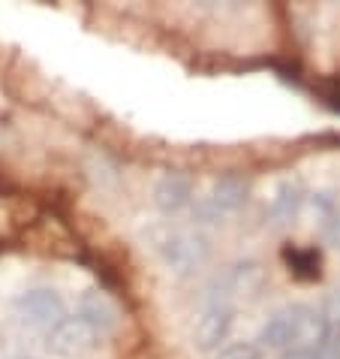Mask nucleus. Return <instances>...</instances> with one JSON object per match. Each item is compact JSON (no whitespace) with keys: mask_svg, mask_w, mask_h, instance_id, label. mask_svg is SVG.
Listing matches in <instances>:
<instances>
[{"mask_svg":"<svg viewBox=\"0 0 340 359\" xmlns=\"http://www.w3.org/2000/svg\"><path fill=\"white\" fill-rule=\"evenodd\" d=\"M325 317H328V323H340V290L337 293H332L328 296V302H325V311H323Z\"/></svg>","mask_w":340,"mask_h":359,"instance_id":"9b49d317","label":"nucleus"},{"mask_svg":"<svg viewBox=\"0 0 340 359\" xmlns=\"http://www.w3.org/2000/svg\"><path fill=\"white\" fill-rule=\"evenodd\" d=\"M328 341V317L313 308L274 314L262 329V344L283 353H323Z\"/></svg>","mask_w":340,"mask_h":359,"instance_id":"f257e3e1","label":"nucleus"},{"mask_svg":"<svg viewBox=\"0 0 340 359\" xmlns=\"http://www.w3.org/2000/svg\"><path fill=\"white\" fill-rule=\"evenodd\" d=\"M232 293L226 287H211L202 302H199V317H196V338L202 347H214L220 341H226L229 329H232Z\"/></svg>","mask_w":340,"mask_h":359,"instance_id":"f03ea898","label":"nucleus"},{"mask_svg":"<svg viewBox=\"0 0 340 359\" xmlns=\"http://www.w3.org/2000/svg\"><path fill=\"white\" fill-rule=\"evenodd\" d=\"M190 199V178L184 175H166L163 182L157 184V203L163 208H181Z\"/></svg>","mask_w":340,"mask_h":359,"instance_id":"6e6552de","label":"nucleus"},{"mask_svg":"<svg viewBox=\"0 0 340 359\" xmlns=\"http://www.w3.org/2000/svg\"><path fill=\"white\" fill-rule=\"evenodd\" d=\"M241 203H244V182L241 178H223V182H217L211 187V194L202 196L199 212L208 217H223V215H232Z\"/></svg>","mask_w":340,"mask_h":359,"instance_id":"39448f33","label":"nucleus"},{"mask_svg":"<svg viewBox=\"0 0 340 359\" xmlns=\"http://www.w3.org/2000/svg\"><path fill=\"white\" fill-rule=\"evenodd\" d=\"M220 359H262V353H259V347H256V344L241 341V344L226 347V351L220 353Z\"/></svg>","mask_w":340,"mask_h":359,"instance_id":"9d476101","label":"nucleus"},{"mask_svg":"<svg viewBox=\"0 0 340 359\" xmlns=\"http://www.w3.org/2000/svg\"><path fill=\"white\" fill-rule=\"evenodd\" d=\"M283 263L289 266L298 281H316L323 275V254L310 245H295V248H286L283 251Z\"/></svg>","mask_w":340,"mask_h":359,"instance_id":"0eeeda50","label":"nucleus"},{"mask_svg":"<svg viewBox=\"0 0 340 359\" xmlns=\"http://www.w3.org/2000/svg\"><path fill=\"white\" fill-rule=\"evenodd\" d=\"M151 242H154V251L160 254V260L166 266H172L175 272H190L193 266L205 260L202 238H196L193 233H187V229L166 224V226H160L157 233H151Z\"/></svg>","mask_w":340,"mask_h":359,"instance_id":"7ed1b4c3","label":"nucleus"},{"mask_svg":"<svg viewBox=\"0 0 340 359\" xmlns=\"http://www.w3.org/2000/svg\"><path fill=\"white\" fill-rule=\"evenodd\" d=\"M76 323L85 326V329H91V332H108V329H115L118 317H115V308L108 305L106 296L87 293V296H82V305H78Z\"/></svg>","mask_w":340,"mask_h":359,"instance_id":"423d86ee","label":"nucleus"},{"mask_svg":"<svg viewBox=\"0 0 340 359\" xmlns=\"http://www.w3.org/2000/svg\"><path fill=\"white\" fill-rule=\"evenodd\" d=\"M18 314L34 326H52V323H64V302L57 299L52 290H31L15 302Z\"/></svg>","mask_w":340,"mask_h":359,"instance_id":"20e7f679","label":"nucleus"},{"mask_svg":"<svg viewBox=\"0 0 340 359\" xmlns=\"http://www.w3.org/2000/svg\"><path fill=\"white\" fill-rule=\"evenodd\" d=\"M302 203H304L302 191H298V187H292V184H283V187H280V191L274 194V199H271V215H274V217H292L298 208H302Z\"/></svg>","mask_w":340,"mask_h":359,"instance_id":"1a4fd4ad","label":"nucleus"}]
</instances>
